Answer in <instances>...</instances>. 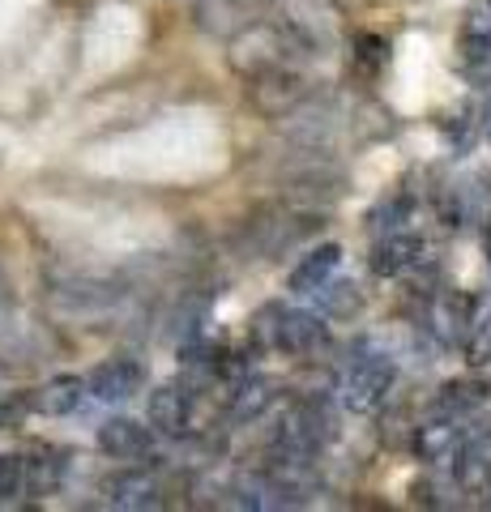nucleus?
Here are the masks:
<instances>
[{"mask_svg":"<svg viewBox=\"0 0 491 512\" xmlns=\"http://www.w3.org/2000/svg\"><path fill=\"white\" fill-rule=\"evenodd\" d=\"M141 43V22L133 9L124 5H112L103 9L99 18L90 22V35H86V69L90 73H107L116 69V64H124Z\"/></svg>","mask_w":491,"mask_h":512,"instance_id":"f257e3e1","label":"nucleus"},{"mask_svg":"<svg viewBox=\"0 0 491 512\" xmlns=\"http://www.w3.org/2000/svg\"><path fill=\"white\" fill-rule=\"evenodd\" d=\"M393 380H398V363L389 355H363L351 363V372L342 380V402L355 414H372L385 397L393 393Z\"/></svg>","mask_w":491,"mask_h":512,"instance_id":"f03ea898","label":"nucleus"},{"mask_svg":"<svg viewBox=\"0 0 491 512\" xmlns=\"http://www.w3.org/2000/svg\"><path fill=\"white\" fill-rule=\"evenodd\" d=\"M141 380H146V367H141L133 355H116V359H103L86 376V389H90L94 402L116 406V402H129V397L141 389Z\"/></svg>","mask_w":491,"mask_h":512,"instance_id":"7ed1b4c3","label":"nucleus"},{"mask_svg":"<svg viewBox=\"0 0 491 512\" xmlns=\"http://www.w3.org/2000/svg\"><path fill=\"white\" fill-rule=\"evenodd\" d=\"M99 448L107 457H120V461H141L154 448V423H141V419H107L99 427Z\"/></svg>","mask_w":491,"mask_h":512,"instance_id":"20e7f679","label":"nucleus"},{"mask_svg":"<svg viewBox=\"0 0 491 512\" xmlns=\"http://www.w3.org/2000/svg\"><path fill=\"white\" fill-rule=\"evenodd\" d=\"M419 261H423V239L415 231H393L372 248V274H380V278L410 274Z\"/></svg>","mask_w":491,"mask_h":512,"instance_id":"39448f33","label":"nucleus"},{"mask_svg":"<svg viewBox=\"0 0 491 512\" xmlns=\"http://www.w3.org/2000/svg\"><path fill=\"white\" fill-rule=\"evenodd\" d=\"M427 329H432V333H436V338L445 342V346H453V342L470 338V329H474L470 299L453 295V291L436 295V299H432V308H427Z\"/></svg>","mask_w":491,"mask_h":512,"instance_id":"423d86ee","label":"nucleus"},{"mask_svg":"<svg viewBox=\"0 0 491 512\" xmlns=\"http://www.w3.org/2000/svg\"><path fill=\"white\" fill-rule=\"evenodd\" d=\"M103 495L116 508H154L158 504V483L146 470H120L103 483Z\"/></svg>","mask_w":491,"mask_h":512,"instance_id":"0eeeda50","label":"nucleus"},{"mask_svg":"<svg viewBox=\"0 0 491 512\" xmlns=\"http://www.w3.org/2000/svg\"><path fill=\"white\" fill-rule=\"evenodd\" d=\"M338 265H342V248H338V244H321V248H312L308 256H299V265L291 269V291L316 295L329 278H334V269H338Z\"/></svg>","mask_w":491,"mask_h":512,"instance_id":"6e6552de","label":"nucleus"},{"mask_svg":"<svg viewBox=\"0 0 491 512\" xmlns=\"http://www.w3.org/2000/svg\"><path fill=\"white\" fill-rule=\"evenodd\" d=\"M188 410H193V402H188V393L180 384H158L150 393V423L163 436H180L188 427Z\"/></svg>","mask_w":491,"mask_h":512,"instance_id":"1a4fd4ad","label":"nucleus"},{"mask_svg":"<svg viewBox=\"0 0 491 512\" xmlns=\"http://www.w3.org/2000/svg\"><path fill=\"white\" fill-rule=\"evenodd\" d=\"M462 431H457L449 419H432V423H423L415 431V457L419 461H453L457 457V448H462Z\"/></svg>","mask_w":491,"mask_h":512,"instance_id":"9d476101","label":"nucleus"},{"mask_svg":"<svg viewBox=\"0 0 491 512\" xmlns=\"http://www.w3.org/2000/svg\"><path fill=\"white\" fill-rule=\"evenodd\" d=\"M325 342V325L316 312H282V329H278V346L291 355H308L312 346Z\"/></svg>","mask_w":491,"mask_h":512,"instance_id":"9b49d317","label":"nucleus"},{"mask_svg":"<svg viewBox=\"0 0 491 512\" xmlns=\"http://www.w3.org/2000/svg\"><path fill=\"white\" fill-rule=\"evenodd\" d=\"M86 397H90L86 380H77V376H56V380H47V384H43L39 410H43V414H52V419H69V414L82 410Z\"/></svg>","mask_w":491,"mask_h":512,"instance_id":"f8f14e48","label":"nucleus"},{"mask_svg":"<svg viewBox=\"0 0 491 512\" xmlns=\"http://www.w3.org/2000/svg\"><path fill=\"white\" fill-rule=\"evenodd\" d=\"M491 483V444L487 440H470L457 448V487L479 491Z\"/></svg>","mask_w":491,"mask_h":512,"instance_id":"ddd939ff","label":"nucleus"},{"mask_svg":"<svg viewBox=\"0 0 491 512\" xmlns=\"http://www.w3.org/2000/svg\"><path fill=\"white\" fill-rule=\"evenodd\" d=\"M35 466L26 453H0V500H18L35 487Z\"/></svg>","mask_w":491,"mask_h":512,"instance_id":"4468645a","label":"nucleus"},{"mask_svg":"<svg viewBox=\"0 0 491 512\" xmlns=\"http://www.w3.org/2000/svg\"><path fill=\"white\" fill-rule=\"evenodd\" d=\"M487 402V384L474 380V376H457L440 389V410L445 414H470Z\"/></svg>","mask_w":491,"mask_h":512,"instance_id":"2eb2a0df","label":"nucleus"},{"mask_svg":"<svg viewBox=\"0 0 491 512\" xmlns=\"http://www.w3.org/2000/svg\"><path fill=\"white\" fill-rule=\"evenodd\" d=\"M269 384L265 380H244L240 389L231 393V419L235 423H252V419H261L265 406H269Z\"/></svg>","mask_w":491,"mask_h":512,"instance_id":"dca6fc26","label":"nucleus"},{"mask_svg":"<svg viewBox=\"0 0 491 512\" xmlns=\"http://www.w3.org/2000/svg\"><path fill=\"white\" fill-rule=\"evenodd\" d=\"M316 299H321V312H329V316H355L363 303L355 282H325L321 291H316Z\"/></svg>","mask_w":491,"mask_h":512,"instance_id":"f3484780","label":"nucleus"},{"mask_svg":"<svg viewBox=\"0 0 491 512\" xmlns=\"http://www.w3.org/2000/svg\"><path fill=\"white\" fill-rule=\"evenodd\" d=\"M466 350H470V363H491V316L487 320H474Z\"/></svg>","mask_w":491,"mask_h":512,"instance_id":"a211bd4d","label":"nucleus"},{"mask_svg":"<svg viewBox=\"0 0 491 512\" xmlns=\"http://www.w3.org/2000/svg\"><path fill=\"white\" fill-rule=\"evenodd\" d=\"M385 52H389V43H385V39L359 35V60H363V64H385Z\"/></svg>","mask_w":491,"mask_h":512,"instance_id":"6ab92c4d","label":"nucleus"},{"mask_svg":"<svg viewBox=\"0 0 491 512\" xmlns=\"http://www.w3.org/2000/svg\"><path fill=\"white\" fill-rule=\"evenodd\" d=\"M483 133L491 137V99H487V107H483Z\"/></svg>","mask_w":491,"mask_h":512,"instance_id":"aec40b11","label":"nucleus"},{"mask_svg":"<svg viewBox=\"0 0 491 512\" xmlns=\"http://www.w3.org/2000/svg\"><path fill=\"white\" fill-rule=\"evenodd\" d=\"M483 252H487V261H491V227L483 231Z\"/></svg>","mask_w":491,"mask_h":512,"instance_id":"412c9836","label":"nucleus"}]
</instances>
